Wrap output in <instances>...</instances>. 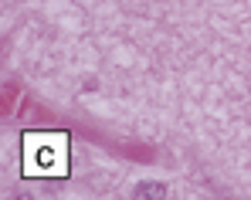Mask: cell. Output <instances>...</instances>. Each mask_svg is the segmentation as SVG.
I'll list each match as a JSON object with an SVG mask.
<instances>
[{
    "label": "cell",
    "mask_w": 251,
    "mask_h": 200,
    "mask_svg": "<svg viewBox=\"0 0 251 200\" xmlns=\"http://www.w3.org/2000/svg\"><path fill=\"white\" fill-rule=\"evenodd\" d=\"M65 132H24V176H65Z\"/></svg>",
    "instance_id": "6da1fadb"
},
{
    "label": "cell",
    "mask_w": 251,
    "mask_h": 200,
    "mask_svg": "<svg viewBox=\"0 0 251 200\" xmlns=\"http://www.w3.org/2000/svg\"><path fill=\"white\" fill-rule=\"evenodd\" d=\"M163 194H167L163 183H139L136 187V197H163Z\"/></svg>",
    "instance_id": "7a4b0ae2"
}]
</instances>
